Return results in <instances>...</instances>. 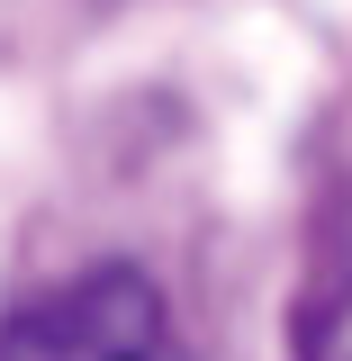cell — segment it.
<instances>
[{
	"label": "cell",
	"mask_w": 352,
	"mask_h": 361,
	"mask_svg": "<svg viewBox=\"0 0 352 361\" xmlns=\"http://www.w3.org/2000/svg\"><path fill=\"white\" fill-rule=\"evenodd\" d=\"M0 361H190V343L172 325V298L135 262H99L9 307Z\"/></svg>",
	"instance_id": "cell-1"
}]
</instances>
